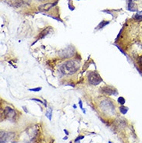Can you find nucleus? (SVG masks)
Returning <instances> with one entry per match:
<instances>
[{
  "label": "nucleus",
  "mask_w": 142,
  "mask_h": 143,
  "mask_svg": "<svg viewBox=\"0 0 142 143\" xmlns=\"http://www.w3.org/2000/svg\"><path fill=\"white\" fill-rule=\"evenodd\" d=\"M80 68V63L76 60H68L64 62L60 67L59 71L64 75H71L76 73Z\"/></svg>",
  "instance_id": "nucleus-1"
},
{
  "label": "nucleus",
  "mask_w": 142,
  "mask_h": 143,
  "mask_svg": "<svg viewBox=\"0 0 142 143\" xmlns=\"http://www.w3.org/2000/svg\"><path fill=\"white\" fill-rule=\"evenodd\" d=\"M99 108L101 110L102 113L106 115L113 116L115 114V106L113 104L111 100L109 99L104 98L99 102Z\"/></svg>",
  "instance_id": "nucleus-2"
},
{
  "label": "nucleus",
  "mask_w": 142,
  "mask_h": 143,
  "mask_svg": "<svg viewBox=\"0 0 142 143\" xmlns=\"http://www.w3.org/2000/svg\"><path fill=\"white\" fill-rule=\"evenodd\" d=\"M87 79H88L89 83L93 86H97L99 83H101L103 82L102 77L100 76V75L97 72H95V71L89 72L88 74Z\"/></svg>",
  "instance_id": "nucleus-3"
},
{
  "label": "nucleus",
  "mask_w": 142,
  "mask_h": 143,
  "mask_svg": "<svg viewBox=\"0 0 142 143\" xmlns=\"http://www.w3.org/2000/svg\"><path fill=\"white\" fill-rule=\"evenodd\" d=\"M76 54V49L72 46L67 47L64 49H61V51L58 52V56H59L62 59H67V58H70L74 56Z\"/></svg>",
  "instance_id": "nucleus-4"
},
{
  "label": "nucleus",
  "mask_w": 142,
  "mask_h": 143,
  "mask_svg": "<svg viewBox=\"0 0 142 143\" xmlns=\"http://www.w3.org/2000/svg\"><path fill=\"white\" fill-rule=\"evenodd\" d=\"M3 115L7 120H10L12 121H15L16 117H17V114H16V110L13 108L7 106L3 109Z\"/></svg>",
  "instance_id": "nucleus-5"
},
{
  "label": "nucleus",
  "mask_w": 142,
  "mask_h": 143,
  "mask_svg": "<svg viewBox=\"0 0 142 143\" xmlns=\"http://www.w3.org/2000/svg\"><path fill=\"white\" fill-rule=\"evenodd\" d=\"M104 94H106V96H113V95H117L118 94V92L116 90V88L113 87V86H103L100 89Z\"/></svg>",
  "instance_id": "nucleus-6"
},
{
  "label": "nucleus",
  "mask_w": 142,
  "mask_h": 143,
  "mask_svg": "<svg viewBox=\"0 0 142 143\" xmlns=\"http://www.w3.org/2000/svg\"><path fill=\"white\" fill-rule=\"evenodd\" d=\"M5 2L7 3L8 5H10L13 7L18 8L23 5V0H5Z\"/></svg>",
  "instance_id": "nucleus-7"
},
{
  "label": "nucleus",
  "mask_w": 142,
  "mask_h": 143,
  "mask_svg": "<svg viewBox=\"0 0 142 143\" xmlns=\"http://www.w3.org/2000/svg\"><path fill=\"white\" fill-rule=\"evenodd\" d=\"M57 4V2L56 3H45V4H43L41 5L38 7L39 10L40 11H48L51 9L53 6H54L55 5Z\"/></svg>",
  "instance_id": "nucleus-8"
},
{
  "label": "nucleus",
  "mask_w": 142,
  "mask_h": 143,
  "mask_svg": "<svg viewBox=\"0 0 142 143\" xmlns=\"http://www.w3.org/2000/svg\"><path fill=\"white\" fill-rule=\"evenodd\" d=\"M53 31V29L51 27H46L44 28L42 31H41L40 33V34H39V39H42L44 37H45L46 36H47L48 34H50L51 32Z\"/></svg>",
  "instance_id": "nucleus-9"
},
{
  "label": "nucleus",
  "mask_w": 142,
  "mask_h": 143,
  "mask_svg": "<svg viewBox=\"0 0 142 143\" xmlns=\"http://www.w3.org/2000/svg\"><path fill=\"white\" fill-rule=\"evenodd\" d=\"M127 9L130 11H136L137 10V6L134 3V0H128Z\"/></svg>",
  "instance_id": "nucleus-10"
},
{
  "label": "nucleus",
  "mask_w": 142,
  "mask_h": 143,
  "mask_svg": "<svg viewBox=\"0 0 142 143\" xmlns=\"http://www.w3.org/2000/svg\"><path fill=\"white\" fill-rule=\"evenodd\" d=\"M133 19H134L135 20H137V21H141L142 20V10L137 12L134 15V16H133Z\"/></svg>",
  "instance_id": "nucleus-11"
},
{
  "label": "nucleus",
  "mask_w": 142,
  "mask_h": 143,
  "mask_svg": "<svg viewBox=\"0 0 142 143\" xmlns=\"http://www.w3.org/2000/svg\"><path fill=\"white\" fill-rule=\"evenodd\" d=\"M110 23V21H102L101 23H100L98 26H97V30H99V29H103L104 27H106L107 24Z\"/></svg>",
  "instance_id": "nucleus-12"
},
{
  "label": "nucleus",
  "mask_w": 142,
  "mask_h": 143,
  "mask_svg": "<svg viewBox=\"0 0 142 143\" xmlns=\"http://www.w3.org/2000/svg\"><path fill=\"white\" fill-rule=\"evenodd\" d=\"M120 111L121 114H126L127 112L128 111V107H124L123 105H122V106L120 107Z\"/></svg>",
  "instance_id": "nucleus-13"
},
{
  "label": "nucleus",
  "mask_w": 142,
  "mask_h": 143,
  "mask_svg": "<svg viewBox=\"0 0 142 143\" xmlns=\"http://www.w3.org/2000/svg\"><path fill=\"white\" fill-rule=\"evenodd\" d=\"M51 115H52V109L49 108V110L46 112V117H48V119L50 121H51Z\"/></svg>",
  "instance_id": "nucleus-14"
},
{
  "label": "nucleus",
  "mask_w": 142,
  "mask_h": 143,
  "mask_svg": "<svg viewBox=\"0 0 142 143\" xmlns=\"http://www.w3.org/2000/svg\"><path fill=\"white\" fill-rule=\"evenodd\" d=\"M117 101H118V103H119L120 104L123 105V104H125V102H126V100H125V99H124L123 97H120L117 99Z\"/></svg>",
  "instance_id": "nucleus-15"
},
{
  "label": "nucleus",
  "mask_w": 142,
  "mask_h": 143,
  "mask_svg": "<svg viewBox=\"0 0 142 143\" xmlns=\"http://www.w3.org/2000/svg\"><path fill=\"white\" fill-rule=\"evenodd\" d=\"M137 62H138L139 68H140V69L142 71V55H141L140 56H139L138 59H137Z\"/></svg>",
  "instance_id": "nucleus-16"
},
{
  "label": "nucleus",
  "mask_w": 142,
  "mask_h": 143,
  "mask_svg": "<svg viewBox=\"0 0 142 143\" xmlns=\"http://www.w3.org/2000/svg\"><path fill=\"white\" fill-rule=\"evenodd\" d=\"M42 89V87H37V88H33V89H30V91H33V92H38Z\"/></svg>",
  "instance_id": "nucleus-17"
},
{
  "label": "nucleus",
  "mask_w": 142,
  "mask_h": 143,
  "mask_svg": "<svg viewBox=\"0 0 142 143\" xmlns=\"http://www.w3.org/2000/svg\"><path fill=\"white\" fill-rule=\"evenodd\" d=\"M83 138H84V136H82V135H79L78 138H76V140H75V142H76V143L79 142V141H80V140H82V139H83Z\"/></svg>",
  "instance_id": "nucleus-18"
},
{
  "label": "nucleus",
  "mask_w": 142,
  "mask_h": 143,
  "mask_svg": "<svg viewBox=\"0 0 142 143\" xmlns=\"http://www.w3.org/2000/svg\"><path fill=\"white\" fill-rule=\"evenodd\" d=\"M79 106H80V108L82 109V111L83 112H84V113L86 114V111H85V110H84V108L82 107V101H81V100H79Z\"/></svg>",
  "instance_id": "nucleus-19"
},
{
  "label": "nucleus",
  "mask_w": 142,
  "mask_h": 143,
  "mask_svg": "<svg viewBox=\"0 0 142 143\" xmlns=\"http://www.w3.org/2000/svg\"><path fill=\"white\" fill-rule=\"evenodd\" d=\"M31 100H36V101H37V102H40V104H44V103H43V101H42V100H38V99H36V98H32Z\"/></svg>",
  "instance_id": "nucleus-20"
},
{
  "label": "nucleus",
  "mask_w": 142,
  "mask_h": 143,
  "mask_svg": "<svg viewBox=\"0 0 142 143\" xmlns=\"http://www.w3.org/2000/svg\"><path fill=\"white\" fill-rule=\"evenodd\" d=\"M64 131L66 133V134H67V135H68V134H69V133H68V131H67L66 129H64Z\"/></svg>",
  "instance_id": "nucleus-21"
},
{
  "label": "nucleus",
  "mask_w": 142,
  "mask_h": 143,
  "mask_svg": "<svg viewBox=\"0 0 142 143\" xmlns=\"http://www.w3.org/2000/svg\"><path fill=\"white\" fill-rule=\"evenodd\" d=\"M73 107H74V108H76V105L74 104V105H73Z\"/></svg>",
  "instance_id": "nucleus-22"
},
{
  "label": "nucleus",
  "mask_w": 142,
  "mask_h": 143,
  "mask_svg": "<svg viewBox=\"0 0 142 143\" xmlns=\"http://www.w3.org/2000/svg\"><path fill=\"white\" fill-rule=\"evenodd\" d=\"M38 1H45V0H38Z\"/></svg>",
  "instance_id": "nucleus-23"
},
{
  "label": "nucleus",
  "mask_w": 142,
  "mask_h": 143,
  "mask_svg": "<svg viewBox=\"0 0 142 143\" xmlns=\"http://www.w3.org/2000/svg\"><path fill=\"white\" fill-rule=\"evenodd\" d=\"M108 143H112V142H111V141H109V142H108Z\"/></svg>",
  "instance_id": "nucleus-24"
}]
</instances>
